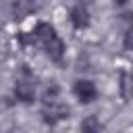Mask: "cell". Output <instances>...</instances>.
I'll return each instance as SVG.
<instances>
[{
	"instance_id": "obj_1",
	"label": "cell",
	"mask_w": 133,
	"mask_h": 133,
	"mask_svg": "<svg viewBox=\"0 0 133 133\" xmlns=\"http://www.w3.org/2000/svg\"><path fill=\"white\" fill-rule=\"evenodd\" d=\"M17 39H19L21 46H35V48H39L56 64H62V60H64V50H66L64 48V42L56 33L54 25H50L46 21H37L31 31L19 33Z\"/></svg>"
},
{
	"instance_id": "obj_2",
	"label": "cell",
	"mask_w": 133,
	"mask_h": 133,
	"mask_svg": "<svg viewBox=\"0 0 133 133\" xmlns=\"http://www.w3.org/2000/svg\"><path fill=\"white\" fill-rule=\"evenodd\" d=\"M66 116H69V108L60 100V89L56 83H50L42 96V118L46 125L54 127L60 121H64Z\"/></svg>"
},
{
	"instance_id": "obj_3",
	"label": "cell",
	"mask_w": 133,
	"mask_h": 133,
	"mask_svg": "<svg viewBox=\"0 0 133 133\" xmlns=\"http://www.w3.org/2000/svg\"><path fill=\"white\" fill-rule=\"evenodd\" d=\"M15 98L23 104H33L35 100V77L27 64L19 66V73L15 79Z\"/></svg>"
},
{
	"instance_id": "obj_4",
	"label": "cell",
	"mask_w": 133,
	"mask_h": 133,
	"mask_svg": "<svg viewBox=\"0 0 133 133\" xmlns=\"http://www.w3.org/2000/svg\"><path fill=\"white\" fill-rule=\"evenodd\" d=\"M73 94H75V98H77L81 104H91V102L98 98L96 83L89 81V79H77V81L73 83Z\"/></svg>"
},
{
	"instance_id": "obj_5",
	"label": "cell",
	"mask_w": 133,
	"mask_h": 133,
	"mask_svg": "<svg viewBox=\"0 0 133 133\" xmlns=\"http://www.w3.org/2000/svg\"><path fill=\"white\" fill-rule=\"evenodd\" d=\"M69 19H71V25L75 27V29H85V27H89V10H87V6L85 4H75L73 8H71V12H69Z\"/></svg>"
},
{
	"instance_id": "obj_6",
	"label": "cell",
	"mask_w": 133,
	"mask_h": 133,
	"mask_svg": "<svg viewBox=\"0 0 133 133\" xmlns=\"http://www.w3.org/2000/svg\"><path fill=\"white\" fill-rule=\"evenodd\" d=\"M118 91H121V98H123L125 102L133 100V73L121 71V77H118Z\"/></svg>"
},
{
	"instance_id": "obj_7",
	"label": "cell",
	"mask_w": 133,
	"mask_h": 133,
	"mask_svg": "<svg viewBox=\"0 0 133 133\" xmlns=\"http://www.w3.org/2000/svg\"><path fill=\"white\" fill-rule=\"evenodd\" d=\"M81 133H100V121L96 114H89L81 123Z\"/></svg>"
},
{
	"instance_id": "obj_8",
	"label": "cell",
	"mask_w": 133,
	"mask_h": 133,
	"mask_svg": "<svg viewBox=\"0 0 133 133\" xmlns=\"http://www.w3.org/2000/svg\"><path fill=\"white\" fill-rule=\"evenodd\" d=\"M123 48L133 52V19H131V23L127 25V29L123 33Z\"/></svg>"
}]
</instances>
